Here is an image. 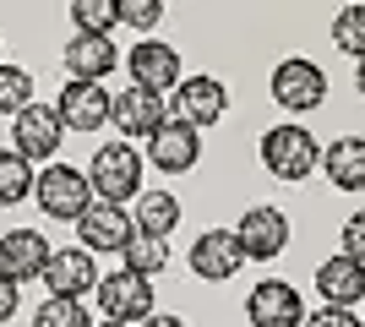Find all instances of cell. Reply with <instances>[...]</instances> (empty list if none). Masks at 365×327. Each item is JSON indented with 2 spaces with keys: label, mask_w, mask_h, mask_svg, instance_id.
Instances as JSON below:
<instances>
[{
  "label": "cell",
  "mask_w": 365,
  "mask_h": 327,
  "mask_svg": "<svg viewBox=\"0 0 365 327\" xmlns=\"http://www.w3.org/2000/svg\"><path fill=\"white\" fill-rule=\"evenodd\" d=\"M33 104V77L22 71V66H6L0 61V115H22V109Z\"/></svg>",
  "instance_id": "cell-25"
},
{
  "label": "cell",
  "mask_w": 365,
  "mask_h": 327,
  "mask_svg": "<svg viewBox=\"0 0 365 327\" xmlns=\"http://www.w3.org/2000/svg\"><path fill=\"white\" fill-rule=\"evenodd\" d=\"M148 158L158 164L164 175H185V170H197V158H202V137H197V125H185L169 115L158 131L148 137Z\"/></svg>",
  "instance_id": "cell-13"
},
{
  "label": "cell",
  "mask_w": 365,
  "mask_h": 327,
  "mask_svg": "<svg viewBox=\"0 0 365 327\" xmlns=\"http://www.w3.org/2000/svg\"><path fill=\"white\" fill-rule=\"evenodd\" d=\"M33 202L44 207L49 218H82L93 207V186H88V175L71 170V164H44V175L33 180Z\"/></svg>",
  "instance_id": "cell-3"
},
{
  "label": "cell",
  "mask_w": 365,
  "mask_h": 327,
  "mask_svg": "<svg viewBox=\"0 0 365 327\" xmlns=\"http://www.w3.org/2000/svg\"><path fill=\"white\" fill-rule=\"evenodd\" d=\"M98 311H104V322H148L153 316V279H142V273H109V279H98Z\"/></svg>",
  "instance_id": "cell-6"
},
{
  "label": "cell",
  "mask_w": 365,
  "mask_h": 327,
  "mask_svg": "<svg viewBox=\"0 0 365 327\" xmlns=\"http://www.w3.org/2000/svg\"><path fill=\"white\" fill-rule=\"evenodd\" d=\"M333 44L344 49V55H360L365 61V6H344V11L333 16Z\"/></svg>",
  "instance_id": "cell-27"
},
{
  "label": "cell",
  "mask_w": 365,
  "mask_h": 327,
  "mask_svg": "<svg viewBox=\"0 0 365 327\" xmlns=\"http://www.w3.org/2000/svg\"><path fill=\"white\" fill-rule=\"evenodd\" d=\"M16 289H22V284H11V279H0V327L11 322V316H16V306H22V295H16Z\"/></svg>",
  "instance_id": "cell-31"
},
{
  "label": "cell",
  "mask_w": 365,
  "mask_h": 327,
  "mask_svg": "<svg viewBox=\"0 0 365 327\" xmlns=\"http://www.w3.org/2000/svg\"><path fill=\"white\" fill-rule=\"evenodd\" d=\"M131 213L125 207H115V202H93L88 213L76 218V240H82V251H93V256H120L125 251V240H131Z\"/></svg>",
  "instance_id": "cell-10"
},
{
  "label": "cell",
  "mask_w": 365,
  "mask_h": 327,
  "mask_svg": "<svg viewBox=\"0 0 365 327\" xmlns=\"http://www.w3.org/2000/svg\"><path fill=\"white\" fill-rule=\"evenodd\" d=\"M120 262H125V273L153 279V273H164V267H169V246L158 240V234H131L125 251H120Z\"/></svg>",
  "instance_id": "cell-23"
},
{
  "label": "cell",
  "mask_w": 365,
  "mask_h": 327,
  "mask_svg": "<svg viewBox=\"0 0 365 327\" xmlns=\"http://www.w3.org/2000/svg\"><path fill=\"white\" fill-rule=\"evenodd\" d=\"M158 16H164V0H120V22L125 28H158Z\"/></svg>",
  "instance_id": "cell-28"
},
{
  "label": "cell",
  "mask_w": 365,
  "mask_h": 327,
  "mask_svg": "<svg viewBox=\"0 0 365 327\" xmlns=\"http://www.w3.org/2000/svg\"><path fill=\"white\" fill-rule=\"evenodd\" d=\"M175 224H180L175 191H142V197H137V234H158V240H164Z\"/></svg>",
  "instance_id": "cell-21"
},
{
  "label": "cell",
  "mask_w": 365,
  "mask_h": 327,
  "mask_svg": "<svg viewBox=\"0 0 365 327\" xmlns=\"http://www.w3.org/2000/svg\"><path fill=\"white\" fill-rule=\"evenodd\" d=\"M33 327H98V322L88 316L82 300H55L49 295L44 306H38V316H33Z\"/></svg>",
  "instance_id": "cell-26"
},
{
  "label": "cell",
  "mask_w": 365,
  "mask_h": 327,
  "mask_svg": "<svg viewBox=\"0 0 365 327\" xmlns=\"http://www.w3.org/2000/svg\"><path fill=\"white\" fill-rule=\"evenodd\" d=\"M240 267H245V256H240L235 229H207V234H197V246H191V273H197V279L224 284V279H235Z\"/></svg>",
  "instance_id": "cell-15"
},
{
  "label": "cell",
  "mask_w": 365,
  "mask_h": 327,
  "mask_svg": "<svg viewBox=\"0 0 365 327\" xmlns=\"http://www.w3.org/2000/svg\"><path fill=\"white\" fill-rule=\"evenodd\" d=\"M164 120H169V104H164L158 93H148V88H125V93H115L109 125H120L125 142H148Z\"/></svg>",
  "instance_id": "cell-12"
},
{
  "label": "cell",
  "mask_w": 365,
  "mask_h": 327,
  "mask_svg": "<svg viewBox=\"0 0 365 327\" xmlns=\"http://www.w3.org/2000/svg\"><path fill=\"white\" fill-rule=\"evenodd\" d=\"M109 109H115V98L104 93V82H66L61 98H55V115H61L66 131H98V125H109Z\"/></svg>",
  "instance_id": "cell-11"
},
{
  "label": "cell",
  "mask_w": 365,
  "mask_h": 327,
  "mask_svg": "<svg viewBox=\"0 0 365 327\" xmlns=\"http://www.w3.org/2000/svg\"><path fill=\"white\" fill-rule=\"evenodd\" d=\"M44 289L55 300H88L98 289V262H93V251L71 246V251H49L44 262Z\"/></svg>",
  "instance_id": "cell-9"
},
{
  "label": "cell",
  "mask_w": 365,
  "mask_h": 327,
  "mask_svg": "<svg viewBox=\"0 0 365 327\" xmlns=\"http://www.w3.org/2000/svg\"><path fill=\"white\" fill-rule=\"evenodd\" d=\"M98 327H125V322H98Z\"/></svg>",
  "instance_id": "cell-34"
},
{
  "label": "cell",
  "mask_w": 365,
  "mask_h": 327,
  "mask_svg": "<svg viewBox=\"0 0 365 327\" xmlns=\"http://www.w3.org/2000/svg\"><path fill=\"white\" fill-rule=\"evenodd\" d=\"M344 256L365 267V207H360V213H349V224H344Z\"/></svg>",
  "instance_id": "cell-29"
},
{
  "label": "cell",
  "mask_w": 365,
  "mask_h": 327,
  "mask_svg": "<svg viewBox=\"0 0 365 327\" xmlns=\"http://www.w3.org/2000/svg\"><path fill=\"white\" fill-rule=\"evenodd\" d=\"M317 164H322V147L305 125L284 120V125H273V131H262V170L267 175H278V180H305Z\"/></svg>",
  "instance_id": "cell-2"
},
{
  "label": "cell",
  "mask_w": 365,
  "mask_h": 327,
  "mask_svg": "<svg viewBox=\"0 0 365 327\" xmlns=\"http://www.w3.org/2000/svg\"><path fill=\"white\" fill-rule=\"evenodd\" d=\"M305 327H365V316L344 311V306H322V311H305Z\"/></svg>",
  "instance_id": "cell-30"
},
{
  "label": "cell",
  "mask_w": 365,
  "mask_h": 327,
  "mask_svg": "<svg viewBox=\"0 0 365 327\" xmlns=\"http://www.w3.org/2000/svg\"><path fill=\"white\" fill-rule=\"evenodd\" d=\"M33 180H38V175H33V164L16 153V147H6V153H0V207L28 202V197H33Z\"/></svg>",
  "instance_id": "cell-22"
},
{
  "label": "cell",
  "mask_w": 365,
  "mask_h": 327,
  "mask_svg": "<svg viewBox=\"0 0 365 327\" xmlns=\"http://www.w3.org/2000/svg\"><path fill=\"white\" fill-rule=\"evenodd\" d=\"M11 142H16V153L28 158V164L55 158L61 142H66V125H61V115H55V104H28L16 115V125H11Z\"/></svg>",
  "instance_id": "cell-7"
},
{
  "label": "cell",
  "mask_w": 365,
  "mask_h": 327,
  "mask_svg": "<svg viewBox=\"0 0 365 327\" xmlns=\"http://www.w3.org/2000/svg\"><path fill=\"white\" fill-rule=\"evenodd\" d=\"M66 71H71V82H104L115 66H120V49L109 44V38H98V33H71V44H66Z\"/></svg>",
  "instance_id": "cell-18"
},
{
  "label": "cell",
  "mask_w": 365,
  "mask_h": 327,
  "mask_svg": "<svg viewBox=\"0 0 365 327\" xmlns=\"http://www.w3.org/2000/svg\"><path fill=\"white\" fill-rule=\"evenodd\" d=\"M235 240H240L245 262H273V256H284V246H289V218H284V207H273V202L245 207L240 224H235Z\"/></svg>",
  "instance_id": "cell-5"
},
{
  "label": "cell",
  "mask_w": 365,
  "mask_h": 327,
  "mask_svg": "<svg viewBox=\"0 0 365 327\" xmlns=\"http://www.w3.org/2000/svg\"><path fill=\"white\" fill-rule=\"evenodd\" d=\"M327 98V71L305 55H289V61L273 66V104L289 109V115H311V109Z\"/></svg>",
  "instance_id": "cell-4"
},
{
  "label": "cell",
  "mask_w": 365,
  "mask_h": 327,
  "mask_svg": "<svg viewBox=\"0 0 365 327\" xmlns=\"http://www.w3.org/2000/svg\"><path fill=\"white\" fill-rule=\"evenodd\" d=\"M224 109H229V88L218 77H185L180 88H175V120L185 125H218L224 120Z\"/></svg>",
  "instance_id": "cell-14"
},
{
  "label": "cell",
  "mask_w": 365,
  "mask_h": 327,
  "mask_svg": "<svg viewBox=\"0 0 365 327\" xmlns=\"http://www.w3.org/2000/svg\"><path fill=\"white\" fill-rule=\"evenodd\" d=\"M322 170L338 191H365V137H338L322 147Z\"/></svg>",
  "instance_id": "cell-20"
},
{
  "label": "cell",
  "mask_w": 365,
  "mask_h": 327,
  "mask_svg": "<svg viewBox=\"0 0 365 327\" xmlns=\"http://www.w3.org/2000/svg\"><path fill=\"white\" fill-rule=\"evenodd\" d=\"M71 22H76V33L109 38V28L120 22V0H71Z\"/></svg>",
  "instance_id": "cell-24"
},
{
  "label": "cell",
  "mask_w": 365,
  "mask_h": 327,
  "mask_svg": "<svg viewBox=\"0 0 365 327\" xmlns=\"http://www.w3.org/2000/svg\"><path fill=\"white\" fill-rule=\"evenodd\" d=\"M137 327H185V316H158V311H153L148 322H137Z\"/></svg>",
  "instance_id": "cell-32"
},
{
  "label": "cell",
  "mask_w": 365,
  "mask_h": 327,
  "mask_svg": "<svg viewBox=\"0 0 365 327\" xmlns=\"http://www.w3.org/2000/svg\"><path fill=\"white\" fill-rule=\"evenodd\" d=\"M317 295L327 300V306H344V311H354L365 300V267L349 262L344 251L338 256H327V262L317 267Z\"/></svg>",
  "instance_id": "cell-19"
},
{
  "label": "cell",
  "mask_w": 365,
  "mask_h": 327,
  "mask_svg": "<svg viewBox=\"0 0 365 327\" xmlns=\"http://www.w3.org/2000/svg\"><path fill=\"white\" fill-rule=\"evenodd\" d=\"M131 88H148V93L180 88V55H175V44L148 38V44L131 49Z\"/></svg>",
  "instance_id": "cell-17"
},
{
  "label": "cell",
  "mask_w": 365,
  "mask_h": 327,
  "mask_svg": "<svg viewBox=\"0 0 365 327\" xmlns=\"http://www.w3.org/2000/svg\"><path fill=\"white\" fill-rule=\"evenodd\" d=\"M44 262H49V246L38 229H6L0 234V279H11V284L44 279Z\"/></svg>",
  "instance_id": "cell-16"
},
{
  "label": "cell",
  "mask_w": 365,
  "mask_h": 327,
  "mask_svg": "<svg viewBox=\"0 0 365 327\" xmlns=\"http://www.w3.org/2000/svg\"><path fill=\"white\" fill-rule=\"evenodd\" d=\"M245 316H251V327H305V300H300L294 284L262 279L245 295Z\"/></svg>",
  "instance_id": "cell-8"
},
{
  "label": "cell",
  "mask_w": 365,
  "mask_h": 327,
  "mask_svg": "<svg viewBox=\"0 0 365 327\" xmlns=\"http://www.w3.org/2000/svg\"><path fill=\"white\" fill-rule=\"evenodd\" d=\"M88 186H93V202L125 207L131 197H142V153L131 142H104V147L93 153Z\"/></svg>",
  "instance_id": "cell-1"
},
{
  "label": "cell",
  "mask_w": 365,
  "mask_h": 327,
  "mask_svg": "<svg viewBox=\"0 0 365 327\" xmlns=\"http://www.w3.org/2000/svg\"><path fill=\"white\" fill-rule=\"evenodd\" d=\"M354 88H360V98H365V61H360V71H354Z\"/></svg>",
  "instance_id": "cell-33"
}]
</instances>
